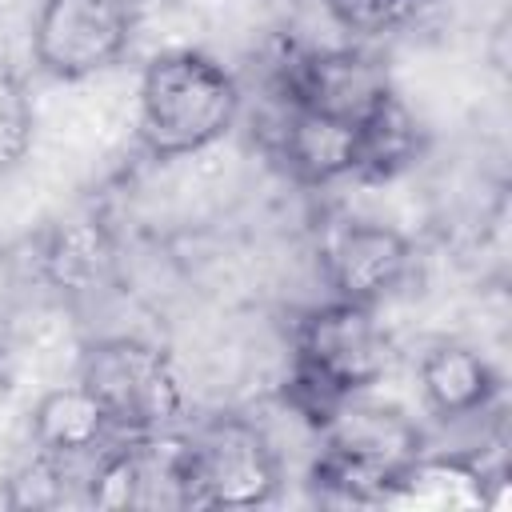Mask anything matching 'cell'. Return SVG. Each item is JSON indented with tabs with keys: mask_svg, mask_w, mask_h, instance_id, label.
I'll return each mask as SVG.
<instances>
[{
	"mask_svg": "<svg viewBox=\"0 0 512 512\" xmlns=\"http://www.w3.org/2000/svg\"><path fill=\"white\" fill-rule=\"evenodd\" d=\"M236 76L196 52L172 48L144 64L136 84V132L152 160H180L216 148L240 116Z\"/></svg>",
	"mask_w": 512,
	"mask_h": 512,
	"instance_id": "1",
	"label": "cell"
},
{
	"mask_svg": "<svg viewBox=\"0 0 512 512\" xmlns=\"http://www.w3.org/2000/svg\"><path fill=\"white\" fill-rule=\"evenodd\" d=\"M388 340L376 308L328 296L308 308L292 340V372L284 380V404L316 432L344 396H360L384 376Z\"/></svg>",
	"mask_w": 512,
	"mask_h": 512,
	"instance_id": "2",
	"label": "cell"
},
{
	"mask_svg": "<svg viewBox=\"0 0 512 512\" xmlns=\"http://www.w3.org/2000/svg\"><path fill=\"white\" fill-rule=\"evenodd\" d=\"M76 380L100 400L116 432L152 436L184 412V384L172 356L144 336H96L80 348Z\"/></svg>",
	"mask_w": 512,
	"mask_h": 512,
	"instance_id": "3",
	"label": "cell"
},
{
	"mask_svg": "<svg viewBox=\"0 0 512 512\" xmlns=\"http://www.w3.org/2000/svg\"><path fill=\"white\" fill-rule=\"evenodd\" d=\"M280 452L248 416H216L184 440V508H256L280 488Z\"/></svg>",
	"mask_w": 512,
	"mask_h": 512,
	"instance_id": "4",
	"label": "cell"
},
{
	"mask_svg": "<svg viewBox=\"0 0 512 512\" xmlns=\"http://www.w3.org/2000/svg\"><path fill=\"white\" fill-rule=\"evenodd\" d=\"M136 36V0H40L32 16V56L64 84L108 72Z\"/></svg>",
	"mask_w": 512,
	"mask_h": 512,
	"instance_id": "5",
	"label": "cell"
},
{
	"mask_svg": "<svg viewBox=\"0 0 512 512\" xmlns=\"http://www.w3.org/2000/svg\"><path fill=\"white\" fill-rule=\"evenodd\" d=\"M276 96L324 112L344 124H364L388 96L392 80L388 68L348 44H328V48H292L280 68H276Z\"/></svg>",
	"mask_w": 512,
	"mask_h": 512,
	"instance_id": "6",
	"label": "cell"
},
{
	"mask_svg": "<svg viewBox=\"0 0 512 512\" xmlns=\"http://www.w3.org/2000/svg\"><path fill=\"white\" fill-rule=\"evenodd\" d=\"M320 260L332 296L376 308L384 296H392L404 284L412 268V244L392 224L348 220L332 232Z\"/></svg>",
	"mask_w": 512,
	"mask_h": 512,
	"instance_id": "7",
	"label": "cell"
},
{
	"mask_svg": "<svg viewBox=\"0 0 512 512\" xmlns=\"http://www.w3.org/2000/svg\"><path fill=\"white\" fill-rule=\"evenodd\" d=\"M36 272L64 304L92 300L120 280L116 236L108 232V224H100L92 216L64 220L44 236L40 256H36Z\"/></svg>",
	"mask_w": 512,
	"mask_h": 512,
	"instance_id": "8",
	"label": "cell"
},
{
	"mask_svg": "<svg viewBox=\"0 0 512 512\" xmlns=\"http://www.w3.org/2000/svg\"><path fill=\"white\" fill-rule=\"evenodd\" d=\"M272 152L300 184H332L356 172V128L280 100V116L272 124Z\"/></svg>",
	"mask_w": 512,
	"mask_h": 512,
	"instance_id": "9",
	"label": "cell"
},
{
	"mask_svg": "<svg viewBox=\"0 0 512 512\" xmlns=\"http://www.w3.org/2000/svg\"><path fill=\"white\" fill-rule=\"evenodd\" d=\"M28 428H32L36 452H44L52 460H64V464H72V460L104 448L108 432H116L112 420L104 416L100 400L80 380L44 388L40 400H36V408H32Z\"/></svg>",
	"mask_w": 512,
	"mask_h": 512,
	"instance_id": "10",
	"label": "cell"
},
{
	"mask_svg": "<svg viewBox=\"0 0 512 512\" xmlns=\"http://www.w3.org/2000/svg\"><path fill=\"white\" fill-rule=\"evenodd\" d=\"M420 396L432 416L440 420H464L476 416L492 404L496 396V376L488 360L460 340H440L420 356Z\"/></svg>",
	"mask_w": 512,
	"mask_h": 512,
	"instance_id": "11",
	"label": "cell"
},
{
	"mask_svg": "<svg viewBox=\"0 0 512 512\" xmlns=\"http://www.w3.org/2000/svg\"><path fill=\"white\" fill-rule=\"evenodd\" d=\"M420 152H424V132L396 92L364 124H356V176L392 180L404 168H412Z\"/></svg>",
	"mask_w": 512,
	"mask_h": 512,
	"instance_id": "12",
	"label": "cell"
},
{
	"mask_svg": "<svg viewBox=\"0 0 512 512\" xmlns=\"http://www.w3.org/2000/svg\"><path fill=\"white\" fill-rule=\"evenodd\" d=\"M36 136V108L24 88V80L12 72V64L0 60V176L12 172Z\"/></svg>",
	"mask_w": 512,
	"mask_h": 512,
	"instance_id": "13",
	"label": "cell"
},
{
	"mask_svg": "<svg viewBox=\"0 0 512 512\" xmlns=\"http://www.w3.org/2000/svg\"><path fill=\"white\" fill-rule=\"evenodd\" d=\"M424 0H324L336 28L352 36H384L404 28Z\"/></svg>",
	"mask_w": 512,
	"mask_h": 512,
	"instance_id": "14",
	"label": "cell"
}]
</instances>
